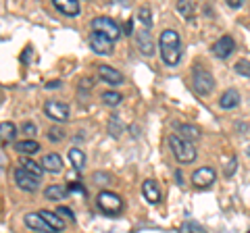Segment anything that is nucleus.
Returning <instances> with one entry per match:
<instances>
[{
  "instance_id": "f257e3e1",
  "label": "nucleus",
  "mask_w": 250,
  "mask_h": 233,
  "mask_svg": "<svg viewBox=\"0 0 250 233\" xmlns=\"http://www.w3.org/2000/svg\"><path fill=\"white\" fill-rule=\"evenodd\" d=\"M159 50L161 58L165 60V65L175 67L182 58V38L175 29H163L159 38Z\"/></svg>"
},
{
  "instance_id": "f03ea898",
  "label": "nucleus",
  "mask_w": 250,
  "mask_h": 233,
  "mask_svg": "<svg viewBox=\"0 0 250 233\" xmlns=\"http://www.w3.org/2000/svg\"><path fill=\"white\" fill-rule=\"evenodd\" d=\"M169 146H171V152H173V156L177 162H182V165H188V162H194L198 156L196 152V146L192 142H188V139L179 137V136H169Z\"/></svg>"
},
{
  "instance_id": "7ed1b4c3",
  "label": "nucleus",
  "mask_w": 250,
  "mask_h": 233,
  "mask_svg": "<svg viewBox=\"0 0 250 233\" xmlns=\"http://www.w3.org/2000/svg\"><path fill=\"white\" fill-rule=\"evenodd\" d=\"M96 202H98L100 211L106 213V214L115 216V214H119L123 211V200H121L119 194H115V192H100Z\"/></svg>"
},
{
  "instance_id": "20e7f679",
  "label": "nucleus",
  "mask_w": 250,
  "mask_h": 233,
  "mask_svg": "<svg viewBox=\"0 0 250 233\" xmlns=\"http://www.w3.org/2000/svg\"><path fill=\"white\" fill-rule=\"evenodd\" d=\"M192 88L196 90L200 96L210 94V92H213V88H215V79H213V75H210L208 71H205L202 67L194 69V75H192Z\"/></svg>"
},
{
  "instance_id": "39448f33",
  "label": "nucleus",
  "mask_w": 250,
  "mask_h": 233,
  "mask_svg": "<svg viewBox=\"0 0 250 233\" xmlns=\"http://www.w3.org/2000/svg\"><path fill=\"white\" fill-rule=\"evenodd\" d=\"M92 32H96V34H103L106 38H111V40H119L121 38V29L119 25L113 21V19H108V17H96L92 21Z\"/></svg>"
},
{
  "instance_id": "423d86ee",
  "label": "nucleus",
  "mask_w": 250,
  "mask_h": 233,
  "mask_svg": "<svg viewBox=\"0 0 250 233\" xmlns=\"http://www.w3.org/2000/svg\"><path fill=\"white\" fill-rule=\"evenodd\" d=\"M44 113L48 119L57 121V123L69 121V104L59 102V100H48V102L44 104Z\"/></svg>"
},
{
  "instance_id": "0eeeda50",
  "label": "nucleus",
  "mask_w": 250,
  "mask_h": 233,
  "mask_svg": "<svg viewBox=\"0 0 250 233\" xmlns=\"http://www.w3.org/2000/svg\"><path fill=\"white\" fill-rule=\"evenodd\" d=\"M15 183H17L23 192H38V188H40V177L31 175L29 171L19 167V169H15Z\"/></svg>"
},
{
  "instance_id": "6e6552de",
  "label": "nucleus",
  "mask_w": 250,
  "mask_h": 233,
  "mask_svg": "<svg viewBox=\"0 0 250 233\" xmlns=\"http://www.w3.org/2000/svg\"><path fill=\"white\" fill-rule=\"evenodd\" d=\"M217 179V173L213 167H200L192 173V185L194 188H208Z\"/></svg>"
},
{
  "instance_id": "1a4fd4ad",
  "label": "nucleus",
  "mask_w": 250,
  "mask_h": 233,
  "mask_svg": "<svg viewBox=\"0 0 250 233\" xmlns=\"http://www.w3.org/2000/svg\"><path fill=\"white\" fill-rule=\"evenodd\" d=\"M210 50H213V54L217 58H228L233 54V50H236V42H233L231 36H221L213 46H210Z\"/></svg>"
},
{
  "instance_id": "9d476101",
  "label": "nucleus",
  "mask_w": 250,
  "mask_h": 233,
  "mask_svg": "<svg viewBox=\"0 0 250 233\" xmlns=\"http://www.w3.org/2000/svg\"><path fill=\"white\" fill-rule=\"evenodd\" d=\"M90 46H92L94 52H96V54H103V57H106V54H113V40H111V38H106V36H103V34L92 32V36H90Z\"/></svg>"
},
{
  "instance_id": "9b49d317",
  "label": "nucleus",
  "mask_w": 250,
  "mask_h": 233,
  "mask_svg": "<svg viewBox=\"0 0 250 233\" xmlns=\"http://www.w3.org/2000/svg\"><path fill=\"white\" fill-rule=\"evenodd\" d=\"M136 44H138V50L144 54V57H152L154 54V40L148 29H140L136 34Z\"/></svg>"
},
{
  "instance_id": "f8f14e48",
  "label": "nucleus",
  "mask_w": 250,
  "mask_h": 233,
  "mask_svg": "<svg viewBox=\"0 0 250 233\" xmlns=\"http://www.w3.org/2000/svg\"><path fill=\"white\" fill-rule=\"evenodd\" d=\"M98 75H100V79L106 81L108 85H121L125 81L123 73L117 71L113 67H108V65H98Z\"/></svg>"
},
{
  "instance_id": "ddd939ff",
  "label": "nucleus",
  "mask_w": 250,
  "mask_h": 233,
  "mask_svg": "<svg viewBox=\"0 0 250 233\" xmlns=\"http://www.w3.org/2000/svg\"><path fill=\"white\" fill-rule=\"evenodd\" d=\"M23 221H25V227L34 229V231H40V233H54V229L42 219L40 213H29V214H25V219H23Z\"/></svg>"
},
{
  "instance_id": "4468645a",
  "label": "nucleus",
  "mask_w": 250,
  "mask_h": 233,
  "mask_svg": "<svg viewBox=\"0 0 250 233\" xmlns=\"http://www.w3.org/2000/svg\"><path fill=\"white\" fill-rule=\"evenodd\" d=\"M142 194H144L148 204H159L161 202V188H159V183H156L154 179H146L142 183Z\"/></svg>"
},
{
  "instance_id": "2eb2a0df",
  "label": "nucleus",
  "mask_w": 250,
  "mask_h": 233,
  "mask_svg": "<svg viewBox=\"0 0 250 233\" xmlns=\"http://www.w3.org/2000/svg\"><path fill=\"white\" fill-rule=\"evenodd\" d=\"M54 9L62 13L65 17H75V15H80L82 6L77 0H54Z\"/></svg>"
},
{
  "instance_id": "dca6fc26",
  "label": "nucleus",
  "mask_w": 250,
  "mask_h": 233,
  "mask_svg": "<svg viewBox=\"0 0 250 233\" xmlns=\"http://www.w3.org/2000/svg\"><path fill=\"white\" fill-rule=\"evenodd\" d=\"M42 167L48 171V173H61L62 171V158L57 152H48L42 156Z\"/></svg>"
},
{
  "instance_id": "f3484780",
  "label": "nucleus",
  "mask_w": 250,
  "mask_h": 233,
  "mask_svg": "<svg viewBox=\"0 0 250 233\" xmlns=\"http://www.w3.org/2000/svg\"><path fill=\"white\" fill-rule=\"evenodd\" d=\"M240 104V92L238 90H225V94L221 96V100H219V106L223 108V111H231V108H236Z\"/></svg>"
},
{
  "instance_id": "a211bd4d",
  "label": "nucleus",
  "mask_w": 250,
  "mask_h": 233,
  "mask_svg": "<svg viewBox=\"0 0 250 233\" xmlns=\"http://www.w3.org/2000/svg\"><path fill=\"white\" fill-rule=\"evenodd\" d=\"M69 192H71V190H69V185H65V183H52V185H48V188L44 190V196L48 200L59 202V200L65 198Z\"/></svg>"
},
{
  "instance_id": "6ab92c4d",
  "label": "nucleus",
  "mask_w": 250,
  "mask_h": 233,
  "mask_svg": "<svg viewBox=\"0 0 250 233\" xmlns=\"http://www.w3.org/2000/svg\"><path fill=\"white\" fill-rule=\"evenodd\" d=\"M15 152L31 156V154L40 152V144H38L36 139H21V142H15Z\"/></svg>"
},
{
  "instance_id": "aec40b11",
  "label": "nucleus",
  "mask_w": 250,
  "mask_h": 233,
  "mask_svg": "<svg viewBox=\"0 0 250 233\" xmlns=\"http://www.w3.org/2000/svg\"><path fill=\"white\" fill-rule=\"evenodd\" d=\"M40 216L50 225V227L54 229V233H59V231H62L65 229V221L61 219V216L57 214V213H50V211H40Z\"/></svg>"
},
{
  "instance_id": "412c9836",
  "label": "nucleus",
  "mask_w": 250,
  "mask_h": 233,
  "mask_svg": "<svg viewBox=\"0 0 250 233\" xmlns=\"http://www.w3.org/2000/svg\"><path fill=\"white\" fill-rule=\"evenodd\" d=\"M67 156H69V160H71V165H73L75 171H82L85 167V154L80 148H75V146L67 152Z\"/></svg>"
},
{
  "instance_id": "4be33fe9",
  "label": "nucleus",
  "mask_w": 250,
  "mask_h": 233,
  "mask_svg": "<svg viewBox=\"0 0 250 233\" xmlns=\"http://www.w3.org/2000/svg\"><path fill=\"white\" fill-rule=\"evenodd\" d=\"M177 136L188 139V142H194V139L200 137V129L196 125H179L177 127Z\"/></svg>"
},
{
  "instance_id": "5701e85b",
  "label": "nucleus",
  "mask_w": 250,
  "mask_h": 233,
  "mask_svg": "<svg viewBox=\"0 0 250 233\" xmlns=\"http://www.w3.org/2000/svg\"><path fill=\"white\" fill-rule=\"evenodd\" d=\"M123 129H125V125H123L121 116L119 115H113L111 119H108V134H111L113 137H119L123 134Z\"/></svg>"
},
{
  "instance_id": "b1692460",
  "label": "nucleus",
  "mask_w": 250,
  "mask_h": 233,
  "mask_svg": "<svg viewBox=\"0 0 250 233\" xmlns=\"http://www.w3.org/2000/svg\"><path fill=\"white\" fill-rule=\"evenodd\" d=\"M15 134H17V127L13 125V123L9 121H2L0 123V136H2V142H13L15 139Z\"/></svg>"
},
{
  "instance_id": "393cba45",
  "label": "nucleus",
  "mask_w": 250,
  "mask_h": 233,
  "mask_svg": "<svg viewBox=\"0 0 250 233\" xmlns=\"http://www.w3.org/2000/svg\"><path fill=\"white\" fill-rule=\"evenodd\" d=\"M138 21L142 29H150L152 27V15H150V9L148 6H140L138 9Z\"/></svg>"
},
{
  "instance_id": "a878e982",
  "label": "nucleus",
  "mask_w": 250,
  "mask_h": 233,
  "mask_svg": "<svg viewBox=\"0 0 250 233\" xmlns=\"http://www.w3.org/2000/svg\"><path fill=\"white\" fill-rule=\"evenodd\" d=\"M175 9H177V13L182 15V17L192 19V15H194V2H190V0H179V2L175 4Z\"/></svg>"
},
{
  "instance_id": "bb28decb",
  "label": "nucleus",
  "mask_w": 250,
  "mask_h": 233,
  "mask_svg": "<svg viewBox=\"0 0 250 233\" xmlns=\"http://www.w3.org/2000/svg\"><path fill=\"white\" fill-rule=\"evenodd\" d=\"M21 167L25 169V171H29L31 175H36V177H40V179H42V173H44L42 165H38V162H34L31 158H23L21 160Z\"/></svg>"
},
{
  "instance_id": "cd10ccee",
  "label": "nucleus",
  "mask_w": 250,
  "mask_h": 233,
  "mask_svg": "<svg viewBox=\"0 0 250 233\" xmlns=\"http://www.w3.org/2000/svg\"><path fill=\"white\" fill-rule=\"evenodd\" d=\"M223 173L225 177H233V173H236V169H238V160L233 154H228V156H223Z\"/></svg>"
},
{
  "instance_id": "c85d7f7f",
  "label": "nucleus",
  "mask_w": 250,
  "mask_h": 233,
  "mask_svg": "<svg viewBox=\"0 0 250 233\" xmlns=\"http://www.w3.org/2000/svg\"><path fill=\"white\" fill-rule=\"evenodd\" d=\"M179 233H207V229L196 221H186V223H182V227H179Z\"/></svg>"
},
{
  "instance_id": "c756f323",
  "label": "nucleus",
  "mask_w": 250,
  "mask_h": 233,
  "mask_svg": "<svg viewBox=\"0 0 250 233\" xmlns=\"http://www.w3.org/2000/svg\"><path fill=\"white\" fill-rule=\"evenodd\" d=\"M103 102L106 106H117V104H121L123 102V96L119 94V92H113V90H108L103 94Z\"/></svg>"
},
{
  "instance_id": "7c9ffc66",
  "label": "nucleus",
  "mask_w": 250,
  "mask_h": 233,
  "mask_svg": "<svg viewBox=\"0 0 250 233\" xmlns=\"http://www.w3.org/2000/svg\"><path fill=\"white\" fill-rule=\"evenodd\" d=\"M233 69H236V73L244 75V77H250V60L246 58H240L236 65H233Z\"/></svg>"
},
{
  "instance_id": "2f4dec72",
  "label": "nucleus",
  "mask_w": 250,
  "mask_h": 233,
  "mask_svg": "<svg viewBox=\"0 0 250 233\" xmlns=\"http://www.w3.org/2000/svg\"><path fill=\"white\" fill-rule=\"evenodd\" d=\"M48 139L50 142H61V139H65V131L59 129V127H50L48 129Z\"/></svg>"
},
{
  "instance_id": "473e14b6",
  "label": "nucleus",
  "mask_w": 250,
  "mask_h": 233,
  "mask_svg": "<svg viewBox=\"0 0 250 233\" xmlns=\"http://www.w3.org/2000/svg\"><path fill=\"white\" fill-rule=\"evenodd\" d=\"M21 131H23L25 136H29V139H31V136H36V134H38V129H36L34 123H23V125H21Z\"/></svg>"
},
{
  "instance_id": "72a5a7b5",
  "label": "nucleus",
  "mask_w": 250,
  "mask_h": 233,
  "mask_svg": "<svg viewBox=\"0 0 250 233\" xmlns=\"http://www.w3.org/2000/svg\"><path fill=\"white\" fill-rule=\"evenodd\" d=\"M57 214L59 216H65V219H71V221H75V216H73V213L69 211V208H65V206H59V211H57Z\"/></svg>"
},
{
  "instance_id": "f704fd0d",
  "label": "nucleus",
  "mask_w": 250,
  "mask_h": 233,
  "mask_svg": "<svg viewBox=\"0 0 250 233\" xmlns=\"http://www.w3.org/2000/svg\"><path fill=\"white\" fill-rule=\"evenodd\" d=\"M69 190H71V192H80V194H85V190L82 188V183H73V185H71V188H69Z\"/></svg>"
},
{
  "instance_id": "c9c22d12",
  "label": "nucleus",
  "mask_w": 250,
  "mask_h": 233,
  "mask_svg": "<svg viewBox=\"0 0 250 233\" xmlns=\"http://www.w3.org/2000/svg\"><path fill=\"white\" fill-rule=\"evenodd\" d=\"M228 4L231 6V9H240V6H242V0H228Z\"/></svg>"
},
{
  "instance_id": "e433bc0d",
  "label": "nucleus",
  "mask_w": 250,
  "mask_h": 233,
  "mask_svg": "<svg viewBox=\"0 0 250 233\" xmlns=\"http://www.w3.org/2000/svg\"><path fill=\"white\" fill-rule=\"evenodd\" d=\"M61 81H48V83H46V88H48V90H54V88H61Z\"/></svg>"
},
{
  "instance_id": "4c0bfd02",
  "label": "nucleus",
  "mask_w": 250,
  "mask_h": 233,
  "mask_svg": "<svg viewBox=\"0 0 250 233\" xmlns=\"http://www.w3.org/2000/svg\"><path fill=\"white\" fill-rule=\"evenodd\" d=\"M248 156H250V148H248Z\"/></svg>"
}]
</instances>
